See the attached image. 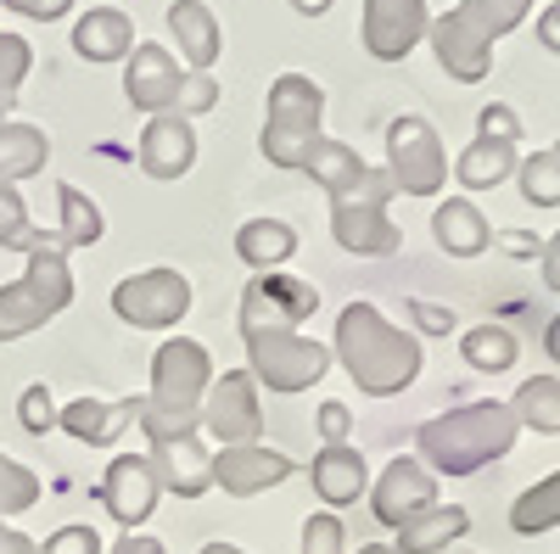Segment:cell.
<instances>
[{
  "mask_svg": "<svg viewBox=\"0 0 560 554\" xmlns=\"http://www.w3.org/2000/svg\"><path fill=\"white\" fill-rule=\"evenodd\" d=\"M331 358L348 369V381L364 398H393L420 376V337L398 331L376 303H348L337 314Z\"/></svg>",
  "mask_w": 560,
  "mask_h": 554,
  "instance_id": "obj_1",
  "label": "cell"
},
{
  "mask_svg": "<svg viewBox=\"0 0 560 554\" xmlns=\"http://www.w3.org/2000/svg\"><path fill=\"white\" fill-rule=\"evenodd\" d=\"M516 437H522V421L510 403H499V398L459 403L415 432V459L432 476H477L482 465H493V459L516 448Z\"/></svg>",
  "mask_w": 560,
  "mask_h": 554,
  "instance_id": "obj_2",
  "label": "cell"
},
{
  "mask_svg": "<svg viewBox=\"0 0 560 554\" xmlns=\"http://www.w3.org/2000/svg\"><path fill=\"white\" fill-rule=\"evenodd\" d=\"M213 387V358L202 342L191 337H168L152 353V392L140 398V432L147 443L163 437H185V432H202V398Z\"/></svg>",
  "mask_w": 560,
  "mask_h": 554,
  "instance_id": "obj_3",
  "label": "cell"
},
{
  "mask_svg": "<svg viewBox=\"0 0 560 554\" xmlns=\"http://www.w3.org/2000/svg\"><path fill=\"white\" fill-rule=\"evenodd\" d=\"M533 7L538 0H459V7H448L427 28L438 68L459 84H482L493 68V39H504L516 23H527Z\"/></svg>",
  "mask_w": 560,
  "mask_h": 554,
  "instance_id": "obj_4",
  "label": "cell"
},
{
  "mask_svg": "<svg viewBox=\"0 0 560 554\" xmlns=\"http://www.w3.org/2000/svg\"><path fill=\"white\" fill-rule=\"evenodd\" d=\"M23 258H28V269L0 286V342L34 337L73 303V269H68V252L57 247V236H39Z\"/></svg>",
  "mask_w": 560,
  "mask_h": 554,
  "instance_id": "obj_5",
  "label": "cell"
},
{
  "mask_svg": "<svg viewBox=\"0 0 560 554\" xmlns=\"http://www.w3.org/2000/svg\"><path fill=\"white\" fill-rule=\"evenodd\" d=\"M319 118H325V90L308 73H280L269 84V102H264V134L258 146L275 168H292L303 174L308 152L319 146Z\"/></svg>",
  "mask_w": 560,
  "mask_h": 554,
  "instance_id": "obj_6",
  "label": "cell"
},
{
  "mask_svg": "<svg viewBox=\"0 0 560 554\" xmlns=\"http://www.w3.org/2000/svg\"><path fill=\"white\" fill-rule=\"evenodd\" d=\"M393 174L387 168H364L348 191L331 197V236L342 252L353 258H393L404 247L398 224L387 219V202H393Z\"/></svg>",
  "mask_w": 560,
  "mask_h": 554,
  "instance_id": "obj_7",
  "label": "cell"
},
{
  "mask_svg": "<svg viewBox=\"0 0 560 554\" xmlns=\"http://www.w3.org/2000/svg\"><path fill=\"white\" fill-rule=\"evenodd\" d=\"M247 369L253 381L269 387V392H308L314 381H325L331 369V347L303 337V331H247Z\"/></svg>",
  "mask_w": 560,
  "mask_h": 554,
  "instance_id": "obj_8",
  "label": "cell"
},
{
  "mask_svg": "<svg viewBox=\"0 0 560 554\" xmlns=\"http://www.w3.org/2000/svg\"><path fill=\"white\" fill-rule=\"evenodd\" d=\"M387 174H393V191L404 197H438L448 185V152L420 113L387 123Z\"/></svg>",
  "mask_w": 560,
  "mask_h": 554,
  "instance_id": "obj_9",
  "label": "cell"
},
{
  "mask_svg": "<svg viewBox=\"0 0 560 554\" xmlns=\"http://www.w3.org/2000/svg\"><path fill=\"white\" fill-rule=\"evenodd\" d=\"M113 314L135 331H174L191 314V281L179 269H140L113 286Z\"/></svg>",
  "mask_w": 560,
  "mask_h": 554,
  "instance_id": "obj_10",
  "label": "cell"
},
{
  "mask_svg": "<svg viewBox=\"0 0 560 554\" xmlns=\"http://www.w3.org/2000/svg\"><path fill=\"white\" fill-rule=\"evenodd\" d=\"M202 432L219 448L264 443V403H258L253 369H224V376H213V387L202 398Z\"/></svg>",
  "mask_w": 560,
  "mask_h": 554,
  "instance_id": "obj_11",
  "label": "cell"
},
{
  "mask_svg": "<svg viewBox=\"0 0 560 554\" xmlns=\"http://www.w3.org/2000/svg\"><path fill=\"white\" fill-rule=\"evenodd\" d=\"M314 308H319V292L308 281H298L287 269H264L242 292V337L247 331H298Z\"/></svg>",
  "mask_w": 560,
  "mask_h": 554,
  "instance_id": "obj_12",
  "label": "cell"
},
{
  "mask_svg": "<svg viewBox=\"0 0 560 554\" xmlns=\"http://www.w3.org/2000/svg\"><path fill=\"white\" fill-rule=\"evenodd\" d=\"M432 28L427 0H364L359 12V39L376 62H404Z\"/></svg>",
  "mask_w": 560,
  "mask_h": 554,
  "instance_id": "obj_13",
  "label": "cell"
},
{
  "mask_svg": "<svg viewBox=\"0 0 560 554\" xmlns=\"http://www.w3.org/2000/svg\"><path fill=\"white\" fill-rule=\"evenodd\" d=\"M96 498L107 504V516L124 532H140V521H147L158 510V498H163L152 459L147 453H118L113 465H107V476H102V487H96Z\"/></svg>",
  "mask_w": 560,
  "mask_h": 554,
  "instance_id": "obj_14",
  "label": "cell"
},
{
  "mask_svg": "<svg viewBox=\"0 0 560 554\" xmlns=\"http://www.w3.org/2000/svg\"><path fill=\"white\" fill-rule=\"evenodd\" d=\"M179 79H185V68H179V57L168 51V45L135 39V51L124 57V96L140 113H174Z\"/></svg>",
  "mask_w": 560,
  "mask_h": 554,
  "instance_id": "obj_15",
  "label": "cell"
},
{
  "mask_svg": "<svg viewBox=\"0 0 560 554\" xmlns=\"http://www.w3.org/2000/svg\"><path fill=\"white\" fill-rule=\"evenodd\" d=\"M298 465L280 448L264 443H236V448H219L213 453V487H224L230 498H258L269 487H280Z\"/></svg>",
  "mask_w": 560,
  "mask_h": 554,
  "instance_id": "obj_16",
  "label": "cell"
},
{
  "mask_svg": "<svg viewBox=\"0 0 560 554\" xmlns=\"http://www.w3.org/2000/svg\"><path fill=\"white\" fill-rule=\"evenodd\" d=\"M427 504H438V476L420 465V459H393V465L376 476V487H370V510H376L382 527H404L409 516H420Z\"/></svg>",
  "mask_w": 560,
  "mask_h": 554,
  "instance_id": "obj_17",
  "label": "cell"
},
{
  "mask_svg": "<svg viewBox=\"0 0 560 554\" xmlns=\"http://www.w3.org/2000/svg\"><path fill=\"white\" fill-rule=\"evenodd\" d=\"M140 174L147 179H185L197 163V129L191 118H179V113H152L147 129H140Z\"/></svg>",
  "mask_w": 560,
  "mask_h": 554,
  "instance_id": "obj_18",
  "label": "cell"
},
{
  "mask_svg": "<svg viewBox=\"0 0 560 554\" xmlns=\"http://www.w3.org/2000/svg\"><path fill=\"white\" fill-rule=\"evenodd\" d=\"M152 471H158V487L174 493V498H202L213 487V453L202 448V432H185V437H163L152 443Z\"/></svg>",
  "mask_w": 560,
  "mask_h": 554,
  "instance_id": "obj_19",
  "label": "cell"
},
{
  "mask_svg": "<svg viewBox=\"0 0 560 554\" xmlns=\"http://www.w3.org/2000/svg\"><path fill=\"white\" fill-rule=\"evenodd\" d=\"M308 482L325 498V510H348V504H359L370 493V465L353 443H325L308 465Z\"/></svg>",
  "mask_w": 560,
  "mask_h": 554,
  "instance_id": "obj_20",
  "label": "cell"
},
{
  "mask_svg": "<svg viewBox=\"0 0 560 554\" xmlns=\"http://www.w3.org/2000/svg\"><path fill=\"white\" fill-rule=\"evenodd\" d=\"M135 421H140V398H118V403L73 398L68 409H57V426H62L73 443H90V448H113Z\"/></svg>",
  "mask_w": 560,
  "mask_h": 554,
  "instance_id": "obj_21",
  "label": "cell"
},
{
  "mask_svg": "<svg viewBox=\"0 0 560 554\" xmlns=\"http://www.w3.org/2000/svg\"><path fill=\"white\" fill-rule=\"evenodd\" d=\"M168 39L179 45V62L191 73H213V62L224 51V28L202 0H174L168 7Z\"/></svg>",
  "mask_w": 560,
  "mask_h": 554,
  "instance_id": "obj_22",
  "label": "cell"
},
{
  "mask_svg": "<svg viewBox=\"0 0 560 554\" xmlns=\"http://www.w3.org/2000/svg\"><path fill=\"white\" fill-rule=\"evenodd\" d=\"M432 236H438V247H443L448 258H477V252H488V241H493V224H488V213H482L471 197H448V202L432 213Z\"/></svg>",
  "mask_w": 560,
  "mask_h": 554,
  "instance_id": "obj_23",
  "label": "cell"
},
{
  "mask_svg": "<svg viewBox=\"0 0 560 554\" xmlns=\"http://www.w3.org/2000/svg\"><path fill=\"white\" fill-rule=\"evenodd\" d=\"M73 51L84 62H124L135 51V23L118 7H96L73 23Z\"/></svg>",
  "mask_w": 560,
  "mask_h": 554,
  "instance_id": "obj_24",
  "label": "cell"
},
{
  "mask_svg": "<svg viewBox=\"0 0 560 554\" xmlns=\"http://www.w3.org/2000/svg\"><path fill=\"white\" fill-rule=\"evenodd\" d=\"M471 532V516L459 510V504H427L420 516H409L404 527H398V554H438V549H448L454 538H465Z\"/></svg>",
  "mask_w": 560,
  "mask_h": 554,
  "instance_id": "obj_25",
  "label": "cell"
},
{
  "mask_svg": "<svg viewBox=\"0 0 560 554\" xmlns=\"http://www.w3.org/2000/svg\"><path fill=\"white\" fill-rule=\"evenodd\" d=\"M298 252V229L287 224V219H247L242 229H236V258L247 263V269H280Z\"/></svg>",
  "mask_w": 560,
  "mask_h": 554,
  "instance_id": "obj_26",
  "label": "cell"
},
{
  "mask_svg": "<svg viewBox=\"0 0 560 554\" xmlns=\"http://www.w3.org/2000/svg\"><path fill=\"white\" fill-rule=\"evenodd\" d=\"M516 146L510 141H488V134H477L471 146L459 152V163H454V179L465 185V191H493V185H504L510 174H516Z\"/></svg>",
  "mask_w": 560,
  "mask_h": 554,
  "instance_id": "obj_27",
  "label": "cell"
},
{
  "mask_svg": "<svg viewBox=\"0 0 560 554\" xmlns=\"http://www.w3.org/2000/svg\"><path fill=\"white\" fill-rule=\"evenodd\" d=\"M51 157V141H45V129L34 123H18V118H0V179L18 185V179H34Z\"/></svg>",
  "mask_w": 560,
  "mask_h": 554,
  "instance_id": "obj_28",
  "label": "cell"
},
{
  "mask_svg": "<svg viewBox=\"0 0 560 554\" xmlns=\"http://www.w3.org/2000/svg\"><path fill=\"white\" fill-rule=\"evenodd\" d=\"M370 163L353 152V146H342V141H331V134H319V146L308 152V163H303V174L319 185L325 197H337V191H348V185L364 174Z\"/></svg>",
  "mask_w": 560,
  "mask_h": 554,
  "instance_id": "obj_29",
  "label": "cell"
},
{
  "mask_svg": "<svg viewBox=\"0 0 560 554\" xmlns=\"http://www.w3.org/2000/svg\"><path fill=\"white\" fill-rule=\"evenodd\" d=\"M510 409H516V421L538 437H560V381L555 376H533L516 387V398H510Z\"/></svg>",
  "mask_w": 560,
  "mask_h": 554,
  "instance_id": "obj_30",
  "label": "cell"
},
{
  "mask_svg": "<svg viewBox=\"0 0 560 554\" xmlns=\"http://www.w3.org/2000/svg\"><path fill=\"white\" fill-rule=\"evenodd\" d=\"M57 208H62V229H57V247H62V252L96 247V241H102V229H107V224H102V208L90 202L79 185H62V191H57Z\"/></svg>",
  "mask_w": 560,
  "mask_h": 554,
  "instance_id": "obj_31",
  "label": "cell"
},
{
  "mask_svg": "<svg viewBox=\"0 0 560 554\" xmlns=\"http://www.w3.org/2000/svg\"><path fill=\"white\" fill-rule=\"evenodd\" d=\"M510 527L522 538H538L549 527H560V471H549L544 482H533L516 504H510Z\"/></svg>",
  "mask_w": 560,
  "mask_h": 554,
  "instance_id": "obj_32",
  "label": "cell"
},
{
  "mask_svg": "<svg viewBox=\"0 0 560 554\" xmlns=\"http://www.w3.org/2000/svg\"><path fill=\"white\" fill-rule=\"evenodd\" d=\"M516 337H510L504 326H471L459 337V358L471 364V369H482V376H504L510 364H516Z\"/></svg>",
  "mask_w": 560,
  "mask_h": 554,
  "instance_id": "obj_33",
  "label": "cell"
},
{
  "mask_svg": "<svg viewBox=\"0 0 560 554\" xmlns=\"http://www.w3.org/2000/svg\"><path fill=\"white\" fill-rule=\"evenodd\" d=\"M510 179L522 185V197H527L533 208H560V152H555V146L522 157Z\"/></svg>",
  "mask_w": 560,
  "mask_h": 554,
  "instance_id": "obj_34",
  "label": "cell"
},
{
  "mask_svg": "<svg viewBox=\"0 0 560 554\" xmlns=\"http://www.w3.org/2000/svg\"><path fill=\"white\" fill-rule=\"evenodd\" d=\"M28 68H34L28 39H23V34H0V118L12 113V102H18V90H23Z\"/></svg>",
  "mask_w": 560,
  "mask_h": 554,
  "instance_id": "obj_35",
  "label": "cell"
},
{
  "mask_svg": "<svg viewBox=\"0 0 560 554\" xmlns=\"http://www.w3.org/2000/svg\"><path fill=\"white\" fill-rule=\"evenodd\" d=\"M39 504V476L18 465L12 453H0V516H23Z\"/></svg>",
  "mask_w": 560,
  "mask_h": 554,
  "instance_id": "obj_36",
  "label": "cell"
},
{
  "mask_svg": "<svg viewBox=\"0 0 560 554\" xmlns=\"http://www.w3.org/2000/svg\"><path fill=\"white\" fill-rule=\"evenodd\" d=\"M34 241H39V229L28 224V208L18 197V185L0 179V247H7V252H28Z\"/></svg>",
  "mask_w": 560,
  "mask_h": 554,
  "instance_id": "obj_37",
  "label": "cell"
},
{
  "mask_svg": "<svg viewBox=\"0 0 560 554\" xmlns=\"http://www.w3.org/2000/svg\"><path fill=\"white\" fill-rule=\"evenodd\" d=\"M18 421H23V432H28V437L57 432V398H51V387H45V381L23 387V398H18Z\"/></svg>",
  "mask_w": 560,
  "mask_h": 554,
  "instance_id": "obj_38",
  "label": "cell"
},
{
  "mask_svg": "<svg viewBox=\"0 0 560 554\" xmlns=\"http://www.w3.org/2000/svg\"><path fill=\"white\" fill-rule=\"evenodd\" d=\"M213 107H219L213 73H185V79H179V96H174V113H179V118H197V113H213Z\"/></svg>",
  "mask_w": 560,
  "mask_h": 554,
  "instance_id": "obj_39",
  "label": "cell"
},
{
  "mask_svg": "<svg viewBox=\"0 0 560 554\" xmlns=\"http://www.w3.org/2000/svg\"><path fill=\"white\" fill-rule=\"evenodd\" d=\"M342 543H348V532H342V521L331 510H319V516L303 521V554H342Z\"/></svg>",
  "mask_w": 560,
  "mask_h": 554,
  "instance_id": "obj_40",
  "label": "cell"
},
{
  "mask_svg": "<svg viewBox=\"0 0 560 554\" xmlns=\"http://www.w3.org/2000/svg\"><path fill=\"white\" fill-rule=\"evenodd\" d=\"M477 134H488V141H510V146H516V141H522V118H516V107L488 102V107L477 113Z\"/></svg>",
  "mask_w": 560,
  "mask_h": 554,
  "instance_id": "obj_41",
  "label": "cell"
},
{
  "mask_svg": "<svg viewBox=\"0 0 560 554\" xmlns=\"http://www.w3.org/2000/svg\"><path fill=\"white\" fill-rule=\"evenodd\" d=\"M34 554H102V532L96 527H62V532H51Z\"/></svg>",
  "mask_w": 560,
  "mask_h": 554,
  "instance_id": "obj_42",
  "label": "cell"
},
{
  "mask_svg": "<svg viewBox=\"0 0 560 554\" xmlns=\"http://www.w3.org/2000/svg\"><path fill=\"white\" fill-rule=\"evenodd\" d=\"M404 314L415 319V331H420V337H448V331H454V308H438V303L409 297V308H404Z\"/></svg>",
  "mask_w": 560,
  "mask_h": 554,
  "instance_id": "obj_43",
  "label": "cell"
},
{
  "mask_svg": "<svg viewBox=\"0 0 560 554\" xmlns=\"http://www.w3.org/2000/svg\"><path fill=\"white\" fill-rule=\"evenodd\" d=\"M314 426H319V437H325V443H348V432H353V409L331 398V403H319Z\"/></svg>",
  "mask_w": 560,
  "mask_h": 554,
  "instance_id": "obj_44",
  "label": "cell"
},
{
  "mask_svg": "<svg viewBox=\"0 0 560 554\" xmlns=\"http://www.w3.org/2000/svg\"><path fill=\"white\" fill-rule=\"evenodd\" d=\"M0 7H12V12H23L34 23H57V17L73 12V0H0Z\"/></svg>",
  "mask_w": 560,
  "mask_h": 554,
  "instance_id": "obj_45",
  "label": "cell"
},
{
  "mask_svg": "<svg viewBox=\"0 0 560 554\" xmlns=\"http://www.w3.org/2000/svg\"><path fill=\"white\" fill-rule=\"evenodd\" d=\"M488 247H499V252H510V258H538V252H544V241L527 236V229H493Z\"/></svg>",
  "mask_w": 560,
  "mask_h": 554,
  "instance_id": "obj_46",
  "label": "cell"
},
{
  "mask_svg": "<svg viewBox=\"0 0 560 554\" xmlns=\"http://www.w3.org/2000/svg\"><path fill=\"white\" fill-rule=\"evenodd\" d=\"M538 263H544V286H549V292H560V229H555V236L544 241Z\"/></svg>",
  "mask_w": 560,
  "mask_h": 554,
  "instance_id": "obj_47",
  "label": "cell"
},
{
  "mask_svg": "<svg viewBox=\"0 0 560 554\" xmlns=\"http://www.w3.org/2000/svg\"><path fill=\"white\" fill-rule=\"evenodd\" d=\"M538 45H549V51L560 57V0L544 7V17H538Z\"/></svg>",
  "mask_w": 560,
  "mask_h": 554,
  "instance_id": "obj_48",
  "label": "cell"
},
{
  "mask_svg": "<svg viewBox=\"0 0 560 554\" xmlns=\"http://www.w3.org/2000/svg\"><path fill=\"white\" fill-rule=\"evenodd\" d=\"M113 554H163V543L147 538V532H124V538L113 543Z\"/></svg>",
  "mask_w": 560,
  "mask_h": 554,
  "instance_id": "obj_49",
  "label": "cell"
},
{
  "mask_svg": "<svg viewBox=\"0 0 560 554\" xmlns=\"http://www.w3.org/2000/svg\"><path fill=\"white\" fill-rule=\"evenodd\" d=\"M39 543L28 538V532H18V527H0V554H34Z\"/></svg>",
  "mask_w": 560,
  "mask_h": 554,
  "instance_id": "obj_50",
  "label": "cell"
},
{
  "mask_svg": "<svg viewBox=\"0 0 560 554\" xmlns=\"http://www.w3.org/2000/svg\"><path fill=\"white\" fill-rule=\"evenodd\" d=\"M292 12L298 17H325V12H331V0H292Z\"/></svg>",
  "mask_w": 560,
  "mask_h": 554,
  "instance_id": "obj_51",
  "label": "cell"
},
{
  "mask_svg": "<svg viewBox=\"0 0 560 554\" xmlns=\"http://www.w3.org/2000/svg\"><path fill=\"white\" fill-rule=\"evenodd\" d=\"M544 347H549V358L560 364V314L549 319V331H544Z\"/></svg>",
  "mask_w": 560,
  "mask_h": 554,
  "instance_id": "obj_52",
  "label": "cell"
},
{
  "mask_svg": "<svg viewBox=\"0 0 560 554\" xmlns=\"http://www.w3.org/2000/svg\"><path fill=\"white\" fill-rule=\"evenodd\" d=\"M202 554H242L236 543H202Z\"/></svg>",
  "mask_w": 560,
  "mask_h": 554,
  "instance_id": "obj_53",
  "label": "cell"
},
{
  "mask_svg": "<svg viewBox=\"0 0 560 554\" xmlns=\"http://www.w3.org/2000/svg\"><path fill=\"white\" fill-rule=\"evenodd\" d=\"M359 554H398V549H387V543H364Z\"/></svg>",
  "mask_w": 560,
  "mask_h": 554,
  "instance_id": "obj_54",
  "label": "cell"
},
{
  "mask_svg": "<svg viewBox=\"0 0 560 554\" xmlns=\"http://www.w3.org/2000/svg\"><path fill=\"white\" fill-rule=\"evenodd\" d=\"M0 527H7V516H0Z\"/></svg>",
  "mask_w": 560,
  "mask_h": 554,
  "instance_id": "obj_55",
  "label": "cell"
},
{
  "mask_svg": "<svg viewBox=\"0 0 560 554\" xmlns=\"http://www.w3.org/2000/svg\"><path fill=\"white\" fill-rule=\"evenodd\" d=\"M555 152H560V146H555Z\"/></svg>",
  "mask_w": 560,
  "mask_h": 554,
  "instance_id": "obj_56",
  "label": "cell"
}]
</instances>
